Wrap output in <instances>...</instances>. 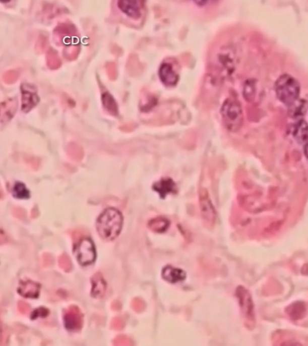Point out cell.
Returning <instances> with one entry per match:
<instances>
[{
	"mask_svg": "<svg viewBox=\"0 0 308 346\" xmlns=\"http://www.w3.org/2000/svg\"><path fill=\"white\" fill-rule=\"evenodd\" d=\"M122 225V214L116 209L110 208L105 210L98 217L96 229L102 239L111 241L119 235Z\"/></svg>",
	"mask_w": 308,
	"mask_h": 346,
	"instance_id": "1",
	"label": "cell"
},
{
	"mask_svg": "<svg viewBox=\"0 0 308 346\" xmlns=\"http://www.w3.org/2000/svg\"><path fill=\"white\" fill-rule=\"evenodd\" d=\"M275 91L277 96L283 103L290 105L297 101L300 95L299 83L290 75H282L276 81Z\"/></svg>",
	"mask_w": 308,
	"mask_h": 346,
	"instance_id": "2",
	"label": "cell"
},
{
	"mask_svg": "<svg viewBox=\"0 0 308 346\" xmlns=\"http://www.w3.org/2000/svg\"><path fill=\"white\" fill-rule=\"evenodd\" d=\"M224 124L230 132H236L241 129L243 123V113L241 105L235 99H226L221 108Z\"/></svg>",
	"mask_w": 308,
	"mask_h": 346,
	"instance_id": "3",
	"label": "cell"
},
{
	"mask_svg": "<svg viewBox=\"0 0 308 346\" xmlns=\"http://www.w3.org/2000/svg\"><path fill=\"white\" fill-rule=\"evenodd\" d=\"M75 253L80 264L83 266L91 264L95 260V248L91 239H83L78 243L75 248Z\"/></svg>",
	"mask_w": 308,
	"mask_h": 346,
	"instance_id": "4",
	"label": "cell"
},
{
	"mask_svg": "<svg viewBox=\"0 0 308 346\" xmlns=\"http://www.w3.org/2000/svg\"><path fill=\"white\" fill-rule=\"evenodd\" d=\"M65 325L70 331H79L82 328L83 316L79 308L71 306L65 311L64 314Z\"/></svg>",
	"mask_w": 308,
	"mask_h": 346,
	"instance_id": "5",
	"label": "cell"
},
{
	"mask_svg": "<svg viewBox=\"0 0 308 346\" xmlns=\"http://www.w3.org/2000/svg\"><path fill=\"white\" fill-rule=\"evenodd\" d=\"M22 93V110L29 112L38 104L39 98L36 87L29 84H23L21 87Z\"/></svg>",
	"mask_w": 308,
	"mask_h": 346,
	"instance_id": "6",
	"label": "cell"
},
{
	"mask_svg": "<svg viewBox=\"0 0 308 346\" xmlns=\"http://www.w3.org/2000/svg\"><path fill=\"white\" fill-rule=\"evenodd\" d=\"M200 204L202 218L207 222L214 223L216 219V211L210 201L207 192L205 190L201 192Z\"/></svg>",
	"mask_w": 308,
	"mask_h": 346,
	"instance_id": "7",
	"label": "cell"
},
{
	"mask_svg": "<svg viewBox=\"0 0 308 346\" xmlns=\"http://www.w3.org/2000/svg\"><path fill=\"white\" fill-rule=\"evenodd\" d=\"M237 295L241 309L248 319L253 320L254 318V305L251 296L247 290L239 286L237 289Z\"/></svg>",
	"mask_w": 308,
	"mask_h": 346,
	"instance_id": "8",
	"label": "cell"
},
{
	"mask_svg": "<svg viewBox=\"0 0 308 346\" xmlns=\"http://www.w3.org/2000/svg\"><path fill=\"white\" fill-rule=\"evenodd\" d=\"M158 74L161 82L166 86H174L178 82V74L174 71L172 65L170 64L164 63L161 65Z\"/></svg>",
	"mask_w": 308,
	"mask_h": 346,
	"instance_id": "9",
	"label": "cell"
},
{
	"mask_svg": "<svg viewBox=\"0 0 308 346\" xmlns=\"http://www.w3.org/2000/svg\"><path fill=\"white\" fill-rule=\"evenodd\" d=\"M118 8L127 16L134 19H138L141 16V6L137 1L123 0L117 2Z\"/></svg>",
	"mask_w": 308,
	"mask_h": 346,
	"instance_id": "10",
	"label": "cell"
},
{
	"mask_svg": "<svg viewBox=\"0 0 308 346\" xmlns=\"http://www.w3.org/2000/svg\"><path fill=\"white\" fill-rule=\"evenodd\" d=\"M40 289L39 283L32 280H27L20 282L18 292L24 298L35 299L39 295Z\"/></svg>",
	"mask_w": 308,
	"mask_h": 346,
	"instance_id": "11",
	"label": "cell"
},
{
	"mask_svg": "<svg viewBox=\"0 0 308 346\" xmlns=\"http://www.w3.org/2000/svg\"><path fill=\"white\" fill-rule=\"evenodd\" d=\"M161 274H162V277L164 280L173 283L182 281L186 277V273L184 271L170 266L165 267Z\"/></svg>",
	"mask_w": 308,
	"mask_h": 346,
	"instance_id": "12",
	"label": "cell"
},
{
	"mask_svg": "<svg viewBox=\"0 0 308 346\" xmlns=\"http://www.w3.org/2000/svg\"><path fill=\"white\" fill-rule=\"evenodd\" d=\"M91 282L92 288L91 294L93 298H101L106 291L107 283L100 273L95 274L93 276Z\"/></svg>",
	"mask_w": 308,
	"mask_h": 346,
	"instance_id": "13",
	"label": "cell"
},
{
	"mask_svg": "<svg viewBox=\"0 0 308 346\" xmlns=\"http://www.w3.org/2000/svg\"><path fill=\"white\" fill-rule=\"evenodd\" d=\"M286 312L292 320H300L306 316V305L302 302H295L289 305L286 309Z\"/></svg>",
	"mask_w": 308,
	"mask_h": 346,
	"instance_id": "14",
	"label": "cell"
},
{
	"mask_svg": "<svg viewBox=\"0 0 308 346\" xmlns=\"http://www.w3.org/2000/svg\"><path fill=\"white\" fill-rule=\"evenodd\" d=\"M154 189L159 193L161 198H164L170 193H175L176 186L172 180L163 179L155 184Z\"/></svg>",
	"mask_w": 308,
	"mask_h": 346,
	"instance_id": "15",
	"label": "cell"
},
{
	"mask_svg": "<svg viewBox=\"0 0 308 346\" xmlns=\"http://www.w3.org/2000/svg\"><path fill=\"white\" fill-rule=\"evenodd\" d=\"M17 108L16 99H11L2 102V123L3 121H9L14 117Z\"/></svg>",
	"mask_w": 308,
	"mask_h": 346,
	"instance_id": "16",
	"label": "cell"
},
{
	"mask_svg": "<svg viewBox=\"0 0 308 346\" xmlns=\"http://www.w3.org/2000/svg\"><path fill=\"white\" fill-rule=\"evenodd\" d=\"M293 135L299 142H305L308 139V125L306 122L301 121L295 125Z\"/></svg>",
	"mask_w": 308,
	"mask_h": 346,
	"instance_id": "17",
	"label": "cell"
},
{
	"mask_svg": "<svg viewBox=\"0 0 308 346\" xmlns=\"http://www.w3.org/2000/svg\"><path fill=\"white\" fill-rule=\"evenodd\" d=\"M102 101L104 107L108 111L112 114H117L118 110L116 102L110 93L108 92L104 93L102 95Z\"/></svg>",
	"mask_w": 308,
	"mask_h": 346,
	"instance_id": "18",
	"label": "cell"
},
{
	"mask_svg": "<svg viewBox=\"0 0 308 346\" xmlns=\"http://www.w3.org/2000/svg\"><path fill=\"white\" fill-rule=\"evenodd\" d=\"M169 226V222L167 219L162 217H158L151 221L149 223V227L155 232L163 233L167 230Z\"/></svg>",
	"mask_w": 308,
	"mask_h": 346,
	"instance_id": "19",
	"label": "cell"
},
{
	"mask_svg": "<svg viewBox=\"0 0 308 346\" xmlns=\"http://www.w3.org/2000/svg\"><path fill=\"white\" fill-rule=\"evenodd\" d=\"M13 196L18 199H28L30 198V192L22 183H17L15 184L13 191H12Z\"/></svg>",
	"mask_w": 308,
	"mask_h": 346,
	"instance_id": "20",
	"label": "cell"
},
{
	"mask_svg": "<svg viewBox=\"0 0 308 346\" xmlns=\"http://www.w3.org/2000/svg\"><path fill=\"white\" fill-rule=\"evenodd\" d=\"M59 266L61 269H63L65 272H69L72 270L73 264L72 262L70 259L69 256L67 254L61 255L58 258Z\"/></svg>",
	"mask_w": 308,
	"mask_h": 346,
	"instance_id": "21",
	"label": "cell"
},
{
	"mask_svg": "<svg viewBox=\"0 0 308 346\" xmlns=\"http://www.w3.org/2000/svg\"><path fill=\"white\" fill-rule=\"evenodd\" d=\"M48 65L52 69H56L60 67L61 62L56 52L50 49L48 54Z\"/></svg>",
	"mask_w": 308,
	"mask_h": 346,
	"instance_id": "22",
	"label": "cell"
},
{
	"mask_svg": "<svg viewBox=\"0 0 308 346\" xmlns=\"http://www.w3.org/2000/svg\"><path fill=\"white\" fill-rule=\"evenodd\" d=\"M49 310L44 307H40L37 308L32 314V319L33 320L36 319L38 317H45L49 315Z\"/></svg>",
	"mask_w": 308,
	"mask_h": 346,
	"instance_id": "23",
	"label": "cell"
},
{
	"mask_svg": "<svg viewBox=\"0 0 308 346\" xmlns=\"http://www.w3.org/2000/svg\"><path fill=\"white\" fill-rule=\"evenodd\" d=\"M110 326L112 329H122L124 326L123 321L119 317H115L112 319Z\"/></svg>",
	"mask_w": 308,
	"mask_h": 346,
	"instance_id": "24",
	"label": "cell"
},
{
	"mask_svg": "<svg viewBox=\"0 0 308 346\" xmlns=\"http://www.w3.org/2000/svg\"><path fill=\"white\" fill-rule=\"evenodd\" d=\"M130 340L126 336H119L115 338L113 341L114 345H130Z\"/></svg>",
	"mask_w": 308,
	"mask_h": 346,
	"instance_id": "25",
	"label": "cell"
},
{
	"mask_svg": "<svg viewBox=\"0 0 308 346\" xmlns=\"http://www.w3.org/2000/svg\"><path fill=\"white\" fill-rule=\"evenodd\" d=\"M18 308L19 311H20L22 314H27L30 311V305L23 301L19 302Z\"/></svg>",
	"mask_w": 308,
	"mask_h": 346,
	"instance_id": "26",
	"label": "cell"
},
{
	"mask_svg": "<svg viewBox=\"0 0 308 346\" xmlns=\"http://www.w3.org/2000/svg\"><path fill=\"white\" fill-rule=\"evenodd\" d=\"M17 74L15 72L9 71L6 73L5 77V80L8 82H12L17 79Z\"/></svg>",
	"mask_w": 308,
	"mask_h": 346,
	"instance_id": "27",
	"label": "cell"
},
{
	"mask_svg": "<svg viewBox=\"0 0 308 346\" xmlns=\"http://www.w3.org/2000/svg\"><path fill=\"white\" fill-rule=\"evenodd\" d=\"M43 261L45 266H50L52 263V258L51 255L48 254H43Z\"/></svg>",
	"mask_w": 308,
	"mask_h": 346,
	"instance_id": "28",
	"label": "cell"
},
{
	"mask_svg": "<svg viewBox=\"0 0 308 346\" xmlns=\"http://www.w3.org/2000/svg\"><path fill=\"white\" fill-rule=\"evenodd\" d=\"M118 305H119V304H117V302H113V303H112V304H111L112 309H113L114 310H119V307H118Z\"/></svg>",
	"mask_w": 308,
	"mask_h": 346,
	"instance_id": "29",
	"label": "cell"
},
{
	"mask_svg": "<svg viewBox=\"0 0 308 346\" xmlns=\"http://www.w3.org/2000/svg\"><path fill=\"white\" fill-rule=\"evenodd\" d=\"M304 153H305V155L308 158V142L306 143L305 147H304Z\"/></svg>",
	"mask_w": 308,
	"mask_h": 346,
	"instance_id": "30",
	"label": "cell"
}]
</instances>
